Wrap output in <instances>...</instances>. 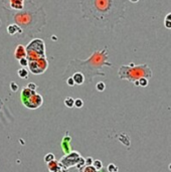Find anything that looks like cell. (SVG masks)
I'll use <instances>...</instances> for the list:
<instances>
[{
  "mask_svg": "<svg viewBox=\"0 0 171 172\" xmlns=\"http://www.w3.org/2000/svg\"><path fill=\"white\" fill-rule=\"evenodd\" d=\"M83 18L103 30H114L125 18L126 0H81Z\"/></svg>",
  "mask_w": 171,
  "mask_h": 172,
  "instance_id": "cell-1",
  "label": "cell"
},
{
  "mask_svg": "<svg viewBox=\"0 0 171 172\" xmlns=\"http://www.w3.org/2000/svg\"><path fill=\"white\" fill-rule=\"evenodd\" d=\"M3 8V7H2ZM7 12L8 20L18 25L23 31V36H33L42 31L46 24V13L42 7H37L31 0H26L25 7L21 11L3 8Z\"/></svg>",
  "mask_w": 171,
  "mask_h": 172,
  "instance_id": "cell-2",
  "label": "cell"
},
{
  "mask_svg": "<svg viewBox=\"0 0 171 172\" xmlns=\"http://www.w3.org/2000/svg\"><path fill=\"white\" fill-rule=\"evenodd\" d=\"M109 54H108V47H104L102 51H95L92 56L88 60L81 61V60H74L71 61L69 66L64 74V76H71L75 72L80 71L85 76L86 83L87 85L92 84L93 79L96 76H106V74H104L101 69L104 66L112 67L113 65L108 61Z\"/></svg>",
  "mask_w": 171,
  "mask_h": 172,
  "instance_id": "cell-3",
  "label": "cell"
},
{
  "mask_svg": "<svg viewBox=\"0 0 171 172\" xmlns=\"http://www.w3.org/2000/svg\"><path fill=\"white\" fill-rule=\"evenodd\" d=\"M118 76L120 80H126L131 83H136L142 78L150 80L153 76L152 70L146 63L140 66H135L133 62L129 66H121L118 71Z\"/></svg>",
  "mask_w": 171,
  "mask_h": 172,
  "instance_id": "cell-4",
  "label": "cell"
},
{
  "mask_svg": "<svg viewBox=\"0 0 171 172\" xmlns=\"http://www.w3.org/2000/svg\"><path fill=\"white\" fill-rule=\"evenodd\" d=\"M26 52L29 61H37L39 58L46 57V43L42 38H33L26 45Z\"/></svg>",
  "mask_w": 171,
  "mask_h": 172,
  "instance_id": "cell-5",
  "label": "cell"
},
{
  "mask_svg": "<svg viewBox=\"0 0 171 172\" xmlns=\"http://www.w3.org/2000/svg\"><path fill=\"white\" fill-rule=\"evenodd\" d=\"M82 156L80 155V153L79 152H76V151H71V153L69 154H66L65 156H62L61 158V164L66 167V169H69L71 168V167H74L79 164V162L81 161V159H82Z\"/></svg>",
  "mask_w": 171,
  "mask_h": 172,
  "instance_id": "cell-6",
  "label": "cell"
},
{
  "mask_svg": "<svg viewBox=\"0 0 171 172\" xmlns=\"http://www.w3.org/2000/svg\"><path fill=\"white\" fill-rule=\"evenodd\" d=\"M28 67L31 74L33 75H42L44 71L47 70L48 67V61L46 60V57L39 58L37 61H29Z\"/></svg>",
  "mask_w": 171,
  "mask_h": 172,
  "instance_id": "cell-7",
  "label": "cell"
},
{
  "mask_svg": "<svg viewBox=\"0 0 171 172\" xmlns=\"http://www.w3.org/2000/svg\"><path fill=\"white\" fill-rule=\"evenodd\" d=\"M21 102L25 108L30 109V110H35V109H38L39 107H42L43 103V99L40 94L35 93L27 99L21 100Z\"/></svg>",
  "mask_w": 171,
  "mask_h": 172,
  "instance_id": "cell-8",
  "label": "cell"
},
{
  "mask_svg": "<svg viewBox=\"0 0 171 172\" xmlns=\"http://www.w3.org/2000/svg\"><path fill=\"white\" fill-rule=\"evenodd\" d=\"M25 2L26 0H8L7 7H3V8L11 9V10H14V11H21L23 10L25 7Z\"/></svg>",
  "mask_w": 171,
  "mask_h": 172,
  "instance_id": "cell-9",
  "label": "cell"
},
{
  "mask_svg": "<svg viewBox=\"0 0 171 172\" xmlns=\"http://www.w3.org/2000/svg\"><path fill=\"white\" fill-rule=\"evenodd\" d=\"M7 33L12 36H18V37H22V36H23V31L15 23H10L7 26Z\"/></svg>",
  "mask_w": 171,
  "mask_h": 172,
  "instance_id": "cell-10",
  "label": "cell"
},
{
  "mask_svg": "<svg viewBox=\"0 0 171 172\" xmlns=\"http://www.w3.org/2000/svg\"><path fill=\"white\" fill-rule=\"evenodd\" d=\"M27 57V52H26V47L22 44H18L15 47L14 51V57L17 61H20L21 58H24Z\"/></svg>",
  "mask_w": 171,
  "mask_h": 172,
  "instance_id": "cell-11",
  "label": "cell"
},
{
  "mask_svg": "<svg viewBox=\"0 0 171 172\" xmlns=\"http://www.w3.org/2000/svg\"><path fill=\"white\" fill-rule=\"evenodd\" d=\"M71 137L70 136H65L64 139H62V142H61V148H62V150H64V152L66 154H69L71 153Z\"/></svg>",
  "mask_w": 171,
  "mask_h": 172,
  "instance_id": "cell-12",
  "label": "cell"
},
{
  "mask_svg": "<svg viewBox=\"0 0 171 172\" xmlns=\"http://www.w3.org/2000/svg\"><path fill=\"white\" fill-rule=\"evenodd\" d=\"M74 78V81H75V83L76 85H78V86H82L86 83V78H85V76L82 74V72H80V71H76L75 72V74L71 76Z\"/></svg>",
  "mask_w": 171,
  "mask_h": 172,
  "instance_id": "cell-13",
  "label": "cell"
},
{
  "mask_svg": "<svg viewBox=\"0 0 171 172\" xmlns=\"http://www.w3.org/2000/svg\"><path fill=\"white\" fill-rule=\"evenodd\" d=\"M61 167V164L60 161H56V160H53L51 162L47 163V168L49 172H57L60 170V168Z\"/></svg>",
  "mask_w": 171,
  "mask_h": 172,
  "instance_id": "cell-14",
  "label": "cell"
},
{
  "mask_svg": "<svg viewBox=\"0 0 171 172\" xmlns=\"http://www.w3.org/2000/svg\"><path fill=\"white\" fill-rule=\"evenodd\" d=\"M37 93V91H32L28 89L27 87H24L23 89L21 90V94H20V100H24V99H27L29 97L32 96L33 94Z\"/></svg>",
  "mask_w": 171,
  "mask_h": 172,
  "instance_id": "cell-15",
  "label": "cell"
},
{
  "mask_svg": "<svg viewBox=\"0 0 171 172\" xmlns=\"http://www.w3.org/2000/svg\"><path fill=\"white\" fill-rule=\"evenodd\" d=\"M136 86H138V87H141V88H146L148 84H149V80L146 79V78H142L140 79L139 81H137L136 83H134Z\"/></svg>",
  "mask_w": 171,
  "mask_h": 172,
  "instance_id": "cell-16",
  "label": "cell"
},
{
  "mask_svg": "<svg viewBox=\"0 0 171 172\" xmlns=\"http://www.w3.org/2000/svg\"><path fill=\"white\" fill-rule=\"evenodd\" d=\"M17 75H18L19 78L21 79H27L28 76V71L25 69V67H21L18 71H17Z\"/></svg>",
  "mask_w": 171,
  "mask_h": 172,
  "instance_id": "cell-17",
  "label": "cell"
},
{
  "mask_svg": "<svg viewBox=\"0 0 171 172\" xmlns=\"http://www.w3.org/2000/svg\"><path fill=\"white\" fill-rule=\"evenodd\" d=\"M79 172H99V171L93 165H90V166L86 165L83 167V168L79 169Z\"/></svg>",
  "mask_w": 171,
  "mask_h": 172,
  "instance_id": "cell-18",
  "label": "cell"
},
{
  "mask_svg": "<svg viewBox=\"0 0 171 172\" xmlns=\"http://www.w3.org/2000/svg\"><path fill=\"white\" fill-rule=\"evenodd\" d=\"M64 103H65L66 107H67V108H73V107H75V100L71 98V97L66 98Z\"/></svg>",
  "mask_w": 171,
  "mask_h": 172,
  "instance_id": "cell-19",
  "label": "cell"
},
{
  "mask_svg": "<svg viewBox=\"0 0 171 172\" xmlns=\"http://www.w3.org/2000/svg\"><path fill=\"white\" fill-rule=\"evenodd\" d=\"M164 26L166 28L171 29V13H168L164 18Z\"/></svg>",
  "mask_w": 171,
  "mask_h": 172,
  "instance_id": "cell-20",
  "label": "cell"
},
{
  "mask_svg": "<svg viewBox=\"0 0 171 172\" xmlns=\"http://www.w3.org/2000/svg\"><path fill=\"white\" fill-rule=\"evenodd\" d=\"M53 160H56V157H55V155H53L52 153H47L46 156H44V162L46 163H49V162H51V161H53Z\"/></svg>",
  "mask_w": 171,
  "mask_h": 172,
  "instance_id": "cell-21",
  "label": "cell"
},
{
  "mask_svg": "<svg viewBox=\"0 0 171 172\" xmlns=\"http://www.w3.org/2000/svg\"><path fill=\"white\" fill-rule=\"evenodd\" d=\"M96 89H97V91H99V92H104V91L106 90V84L104 83V81H99V83L96 85Z\"/></svg>",
  "mask_w": 171,
  "mask_h": 172,
  "instance_id": "cell-22",
  "label": "cell"
},
{
  "mask_svg": "<svg viewBox=\"0 0 171 172\" xmlns=\"http://www.w3.org/2000/svg\"><path fill=\"white\" fill-rule=\"evenodd\" d=\"M93 166L95 167V168H96L98 171H100V170L103 169V163H102L101 160H94Z\"/></svg>",
  "mask_w": 171,
  "mask_h": 172,
  "instance_id": "cell-23",
  "label": "cell"
},
{
  "mask_svg": "<svg viewBox=\"0 0 171 172\" xmlns=\"http://www.w3.org/2000/svg\"><path fill=\"white\" fill-rule=\"evenodd\" d=\"M107 171L108 172H118V167H117L113 163H110L107 167Z\"/></svg>",
  "mask_w": 171,
  "mask_h": 172,
  "instance_id": "cell-24",
  "label": "cell"
},
{
  "mask_svg": "<svg viewBox=\"0 0 171 172\" xmlns=\"http://www.w3.org/2000/svg\"><path fill=\"white\" fill-rule=\"evenodd\" d=\"M83 106H84V101H83L82 99L79 98V99H76V100H75V107H76V108L81 109Z\"/></svg>",
  "mask_w": 171,
  "mask_h": 172,
  "instance_id": "cell-25",
  "label": "cell"
},
{
  "mask_svg": "<svg viewBox=\"0 0 171 172\" xmlns=\"http://www.w3.org/2000/svg\"><path fill=\"white\" fill-rule=\"evenodd\" d=\"M19 63H20V66L22 67H25V66H28V63H29V61H28V58L27 57H24V58H21L20 61H18Z\"/></svg>",
  "mask_w": 171,
  "mask_h": 172,
  "instance_id": "cell-26",
  "label": "cell"
},
{
  "mask_svg": "<svg viewBox=\"0 0 171 172\" xmlns=\"http://www.w3.org/2000/svg\"><path fill=\"white\" fill-rule=\"evenodd\" d=\"M66 85L69 86V87H74V86L76 85L75 81H74V78L73 76H69V78L66 79Z\"/></svg>",
  "mask_w": 171,
  "mask_h": 172,
  "instance_id": "cell-27",
  "label": "cell"
},
{
  "mask_svg": "<svg viewBox=\"0 0 171 172\" xmlns=\"http://www.w3.org/2000/svg\"><path fill=\"white\" fill-rule=\"evenodd\" d=\"M10 89L12 92H17V90H18V86H17L16 83H10Z\"/></svg>",
  "mask_w": 171,
  "mask_h": 172,
  "instance_id": "cell-28",
  "label": "cell"
},
{
  "mask_svg": "<svg viewBox=\"0 0 171 172\" xmlns=\"http://www.w3.org/2000/svg\"><path fill=\"white\" fill-rule=\"evenodd\" d=\"M28 89H30V90H32V91H37V86L35 85L34 83H29L27 86H26Z\"/></svg>",
  "mask_w": 171,
  "mask_h": 172,
  "instance_id": "cell-29",
  "label": "cell"
},
{
  "mask_svg": "<svg viewBox=\"0 0 171 172\" xmlns=\"http://www.w3.org/2000/svg\"><path fill=\"white\" fill-rule=\"evenodd\" d=\"M93 163H94V160H93V158L92 157H87L86 158V165H93Z\"/></svg>",
  "mask_w": 171,
  "mask_h": 172,
  "instance_id": "cell-30",
  "label": "cell"
},
{
  "mask_svg": "<svg viewBox=\"0 0 171 172\" xmlns=\"http://www.w3.org/2000/svg\"><path fill=\"white\" fill-rule=\"evenodd\" d=\"M67 171H69V170H67V169L66 168V167H64V166L61 165V167L60 170H58L57 172H67Z\"/></svg>",
  "mask_w": 171,
  "mask_h": 172,
  "instance_id": "cell-31",
  "label": "cell"
},
{
  "mask_svg": "<svg viewBox=\"0 0 171 172\" xmlns=\"http://www.w3.org/2000/svg\"><path fill=\"white\" fill-rule=\"evenodd\" d=\"M1 1H2V4H3L2 7H7V5H8V0H1Z\"/></svg>",
  "mask_w": 171,
  "mask_h": 172,
  "instance_id": "cell-32",
  "label": "cell"
},
{
  "mask_svg": "<svg viewBox=\"0 0 171 172\" xmlns=\"http://www.w3.org/2000/svg\"><path fill=\"white\" fill-rule=\"evenodd\" d=\"M3 105H4V104H3V102H2V100L0 99V111L2 110V108H3Z\"/></svg>",
  "mask_w": 171,
  "mask_h": 172,
  "instance_id": "cell-33",
  "label": "cell"
},
{
  "mask_svg": "<svg viewBox=\"0 0 171 172\" xmlns=\"http://www.w3.org/2000/svg\"><path fill=\"white\" fill-rule=\"evenodd\" d=\"M129 1L132 2V3H137V2L139 1V0H129Z\"/></svg>",
  "mask_w": 171,
  "mask_h": 172,
  "instance_id": "cell-34",
  "label": "cell"
},
{
  "mask_svg": "<svg viewBox=\"0 0 171 172\" xmlns=\"http://www.w3.org/2000/svg\"><path fill=\"white\" fill-rule=\"evenodd\" d=\"M1 24H2V21H1V19H0V27H1Z\"/></svg>",
  "mask_w": 171,
  "mask_h": 172,
  "instance_id": "cell-35",
  "label": "cell"
},
{
  "mask_svg": "<svg viewBox=\"0 0 171 172\" xmlns=\"http://www.w3.org/2000/svg\"><path fill=\"white\" fill-rule=\"evenodd\" d=\"M169 169H170V170H171V164H170V165H169Z\"/></svg>",
  "mask_w": 171,
  "mask_h": 172,
  "instance_id": "cell-36",
  "label": "cell"
}]
</instances>
